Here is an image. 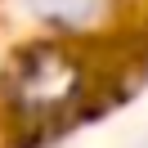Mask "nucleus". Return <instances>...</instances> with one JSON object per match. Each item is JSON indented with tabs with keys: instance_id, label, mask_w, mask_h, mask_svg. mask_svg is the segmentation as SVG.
Listing matches in <instances>:
<instances>
[{
	"instance_id": "nucleus-1",
	"label": "nucleus",
	"mask_w": 148,
	"mask_h": 148,
	"mask_svg": "<svg viewBox=\"0 0 148 148\" xmlns=\"http://www.w3.org/2000/svg\"><path fill=\"white\" fill-rule=\"evenodd\" d=\"M32 5H36L45 18H54V23H85L99 0H32Z\"/></svg>"
}]
</instances>
